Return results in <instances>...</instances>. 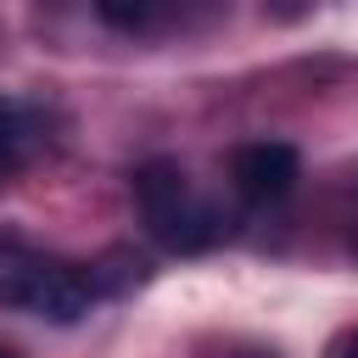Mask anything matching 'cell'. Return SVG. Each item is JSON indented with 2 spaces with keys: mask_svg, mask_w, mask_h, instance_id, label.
<instances>
[{
  "mask_svg": "<svg viewBox=\"0 0 358 358\" xmlns=\"http://www.w3.org/2000/svg\"><path fill=\"white\" fill-rule=\"evenodd\" d=\"M95 296H101L95 263H73V257L28 241L22 229H0V308L6 313L73 324L95 308Z\"/></svg>",
  "mask_w": 358,
  "mask_h": 358,
  "instance_id": "obj_1",
  "label": "cell"
},
{
  "mask_svg": "<svg viewBox=\"0 0 358 358\" xmlns=\"http://www.w3.org/2000/svg\"><path fill=\"white\" fill-rule=\"evenodd\" d=\"M134 201H140V218L151 229V241L173 257H196V252H213L224 235H229V218L218 201H207L196 190V179L173 162V157H151L145 168H134Z\"/></svg>",
  "mask_w": 358,
  "mask_h": 358,
  "instance_id": "obj_2",
  "label": "cell"
},
{
  "mask_svg": "<svg viewBox=\"0 0 358 358\" xmlns=\"http://www.w3.org/2000/svg\"><path fill=\"white\" fill-rule=\"evenodd\" d=\"M229 0H95V17L112 34L129 39H162V34H185L201 28L207 17H218Z\"/></svg>",
  "mask_w": 358,
  "mask_h": 358,
  "instance_id": "obj_3",
  "label": "cell"
},
{
  "mask_svg": "<svg viewBox=\"0 0 358 358\" xmlns=\"http://www.w3.org/2000/svg\"><path fill=\"white\" fill-rule=\"evenodd\" d=\"M296 179H302V157H296V145H285V140H246V145H235V157H229V185H235L246 201H257V207L285 201Z\"/></svg>",
  "mask_w": 358,
  "mask_h": 358,
  "instance_id": "obj_4",
  "label": "cell"
},
{
  "mask_svg": "<svg viewBox=\"0 0 358 358\" xmlns=\"http://www.w3.org/2000/svg\"><path fill=\"white\" fill-rule=\"evenodd\" d=\"M50 106L28 101V95H0V185H11L22 168H34L50 151Z\"/></svg>",
  "mask_w": 358,
  "mask_h": 358,
  "instance_id": "obj_5",
  "label": "cell"
},
{
  "mask_svg": "<svg viewBox=\"0 0 358 358\" xmlns=\"http://www.w3.org/2000/svg\"><path fill=\"white\" fill-rule=\"evenodd\" d=\"M218 358H280L274 347H252V341H224Z\"/></svg>",
  "mask_w": 358,
  "mask_h": 358,
  "instance_id": "obj_6",
  "label": "cell"
},
{
  "mask_svg": "<svg viewBox=\"0 0 358 358\" xmlns=\"http://www.w3.org/2000/svg\"><path fill=\"white\" fill-rule=\"evenodd\" d=\"M336 358H358V330H352V336L341 341V352H336Z\"/></svg>",
  "mask_w": 358,
  "mask_h": 358,
  "instance_id": "obj_7",
  "label": "cell"
},
{
  "mask_svg": "<svg viewBox=\"0 0 358 358\" xmlns=\"http://www.w3.org/2000/svg\"><path fill=\"white\" fill-rule=\"evenodd\" d=\"M0 358H17V352H6V347H0Z\"/></svg>",
  "mask_w": 358,
  "mask_h": 358,
  "instance_id": "obj_8",
  "label": "cell"
}]
</instances>
